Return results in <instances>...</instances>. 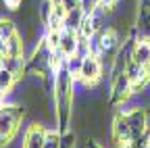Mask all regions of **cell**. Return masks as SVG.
Instances as JSON below:
<instances>
[{"label":"cell","mask_w":150,"mask_h":148,"mask_svg":"<svg viewBox=\"0 0 150 148\" xmlns=\"http://www.w3.org/2000/svg\"><path fill=\"white\" fill-rule=\"evenodd\" d=\"M129 96H134V90H131V84H129V77L127 73H121V75L112 77L110 79V104L112 106H119V104H125L129 100Z\"/></svg>","instance_id":"277c9868"},{"label":"cell","mask_w":150,"mask_h":148,"mask_svg":"<svg viewBox=\"0 0 150 148\" xmlns=\"http://www.w3.org/2000/svg\"><path fill=\"white\" fill-rule=\"evenodd\" d=\"M2 69H4V61H2V59H0V71H2Z\"/></svg>","instance_id":"7402d4cb"},{"label":"cell","mask_w":150,"mask_h":148,"mask_svg":"<svg viewBox=\"0 0 150 148\" xmlns=\"http://www.w3.org/2000/svg\"><path fill=\"white\" fill-rule=\"evenodd\" d=\"M86 19V13L81 8H73V11H67V17H65V27L63 29H71V31H77L81 27Z\"/></svg>","instance_id":"8fae6325"},{"label":"cell","mask_w":150,"mask_h":148,"mask_svg":"<svg viewBox=\"0 0 150 148\" xmlns=\"http://www.w3.org/2000/svg\"><path fill=\"white\" fill-rule=\"evenodd\" d=\"M127 73V77H129V84H131V90H134V94H138V92H142L146 88V84L150 81L148 79V73H146V67L136 63V61H131L125 69Z\"/></svg>","instance_id":"52a82bcc"},{"label":"cell","mask_w":150,"mask_h":148,"mask_svg":"<svg viewBox=\"0 0 150 148\" xmlns=\"http://www.w3.org/2000/svg\"><path fill=\"white\" fill-rule=\"evenodd\" d=\"M52 2H54V4H61V2H63V0H52Z\"/></svg>","instance_id":"603a6c76"},{"label":"cell","mask_w":150,"mask_h":148,"mask_svg":"<svg viewBox=\"0 0 150 148\" xmlns=\"http://www.w3.org/2000/svg\"><path fill=\"white\" fill-rule=\"evenodd\" d=\"M100 6V0H81V11L86 15H90L92 11H96Z\"/></svg>","instance_id":"e0dca14e"},{"label":"cell","mask_w":150,"mask_h":148,"mask_svg":"<svg viewBox=\"0 0 150 148\" xmlns=\"http://www.w3.org/2000/svg\"><path fill=\"white\" fill-rule=\"evenodd\" d=\"M48 127L42 121H31L23 134V148H44Z\"/></svg>","instance_id":"8992f818"},{"label":"cell","mask_w":150,"mask_h":148,"mask_svg":"<svg viewBox=\"0 0 150 148\" xmlns=\"http://www.w3.org/2000/svg\"><path fill=\"white\" fill-rule=\"evenodd\" d=\"M146 73H148V79H150V63L146 65Z\"/></svg>","instance_id":"44dd1931"},{"label":"cell","mask_w":150,"mask_h":148,"mask_svg":"<svg viewBox=\"0 0 150 148\" xmlns=\"http://www.w3.org/2000/svg\"><path fill=\"white\" fill-rule=\"evenodd\" d=\"M17 81H19V79L13 75V73H11L6 67H4L2 71H0V88H2V90L6 92V94H8V92L15 88V84H17Z\"/></svg>","instance_id":"4fadbf2b"},{"label":"cell","mask_w":150,"mask_h":148,"mask_svg":"<svg viewBox=\"0 0 150 148\" xmlns=\"http://www.w3.org/2000/svg\"><path fill=\"white\" fill-rule=\"evenodd\" d=\"M110 138L117 146H129L134 142V136H131V129L125 117V110H119V113L112 117V125H110Z\"/></svg>","instance_id":"5b68a950"},{"label":"cell","mask_w":150,"mask_h":148,"mask_svg":"<svg viewBox=\"0 0 150 148\" xmlns=\"http://www.w3.org/2000/svg\"><path fill=\"white\" fill-rule=\"evenodd\" d=\"M17 33V27L11 19H0V42H4Z\"/></svg>","instance_id":"5bb4252c"},{"label":"cell","mask_w":150,"mask_h":148,"mask_svg":"<svg viewBox=\"0 0 150 148\" xmlns=\"http://www.w3.org/2000/svg\"><path fill=\"white\" fill-rule=\"evenodd\" d=\"M67 11H73V8H81V0H63L61 2Z\"/></svg>","instance_id":"d6986e66"},{"label":"cell","mask_w":150,"mask_h":148,"mask_svg":"<svg viewBox=\"0 0 150 148\" xmlns=\"http://www.w3.org/2000/svg\"><path fill=\"white\" fill-rule=\"evenodd\" d=\"M73 104H75V77L63 65L54 73V115H56V129L61 134L71 129L75 115Z\"/></svg>","instance_id":"6da1fadb"},{"label":"cell","mask_w":150,"mask_h":148,"mask_svg":"<svg viewBox=\"0 0 150 148\" xmlns=\"http://www.w3.org/2000/svg\"><path fill=\"white\" fill-rule=\"evenodd\" d=\"M83 148H104L96 138H92V136H88L86 140H83Z\"/></svg>","instance_id":"ac0fdd59"},{"label":"cell","mask_w":150,"mask_h":148,"mask_svg":"<svg viewBox=\"0 0 150 148\" xmlns=\"http://www.w3.org/2000/svg\"><path fill=\"white\" fill-rule=\"evenodd\" d=\"M102 77V59L96 57V54H90V57L83 59V65H81V75H79V81L83 84V88H96L98 81Z\"/></svg>","instance_id":"3957f363"},{"label":"cell","mask_w":150,"mask_h":148,"mask_svg":"<svg viewBox=\"0 0 150 148\" xmlns=\"http://www.w3.org/2000/svg\"><path fill=\"white\" fill-rule=\"evenodd\" d=\"M134 61L140 63V65H144V67L150 63V40H146V38H136Z\"/></svg>","instance_id":"30bf717a"},{"label":"cell","mask_w":150,"mask_h":148,"mask_svg":"<svg viewBox=\"0 0 150 148\" xmlns=\"http://www.w3.org/2000/svg\"><path fill=\"white\" fill-rule=\"evenodd\" d=\"M44 148H61V132L59 129H48L46 140H44Z\"/></svg>","instance_id":"9a60e30c"},{"label":"cell","mask_w":150,"mask_h":148,"mask_svg":"<svg viewBox=\"0 0 150 148\" xmlns=\"http://www.w3.org/2000/svg\"><path fill=\"white\" fill-rule=\"evenodd\" d=\"M23 52H25V44H23V38L19 33H15L13 38L4 40V42H0V59L2 61L23 57Z\"/></svg>","instance_id":"ba28073f"},{"label":"cell","mask_w":150,"mask_h":148,"mask_svg":"<svg viewBox=\"0 0 150 148\" xmlns=\"http://www.w3.org/2000/svg\"><path fill=\"white\" fill-rule=\"evenodd\" d=\"M81 65H83V59L79 57V54H73V57H69V59L65 61L67 71L71 73L75 79H79V75H81Z\"/></svg>","instance_id":"7c38bea8"},{"label":"cell","mask_w":150,"mask_h":148,"mask_svg":"<svg viewBox=\"0 0 150 148\" xmlns=\"http://www.w3.org/2000/svg\"><path fill=\"white\" fill-rule=\"evenodd\" d=\"M25 113L27 110L17 102H2L0 104V148L11 146Z\"/></svg>","instance_id":"7a4b0ae2"},{"label":"cell","mask_w":150,"mask_h":148,"mask_svg":"<svg viewBox=\"0 0 150 148\" xmlns=\"http://www.w3.org/2000/svg\"><path fill=\"white\" fill-rule=\"evenodd\" d=\"M117 148H129V146H117Z\"/></svg>","instance_id":"cb8c5ba5"},{"label":"cell","mask_w":150,"mask_h":148,"mask_svg":"<svg viewBox=\"0 0 150 148\" xmlns=\"http://www.w3.org/2000/svg\"><path fill=\"white\" fill-rule=\"evenodd\" d=\"M0 2H2V6H4L6 11H11V13H19L25 0H0Z\"/></svg>","instance_id":"2e32d148"},{"label":"cell","mask_w":150,"mask_h":148,"mask_svg":"<svg viewBox=\"0 0 150 148\" xmlns=\"http://www.w3.org/2000/svg\"><path fill=\"white\" fill-rule=\"evenodd\" d=\"M59 48L65 57H73L77 52V31H71V29H61V42Z\"/></svg>","instance_id":"9c48e42d"},{"label":"cell","mask_w":150,"mask_h":148,"mask_svg":"<svg viewBox=\"0 0 150 148\" xmlns=\"http://www.w3.org/2000/svg\"><path fill=\"white\" fill-rule=\"evenodd\" d=\"M4 96H6V92H4L2 88H0V104H2V100H4Z\"/></svg>","instance_id":"ffe728a7"}]
</instances>
